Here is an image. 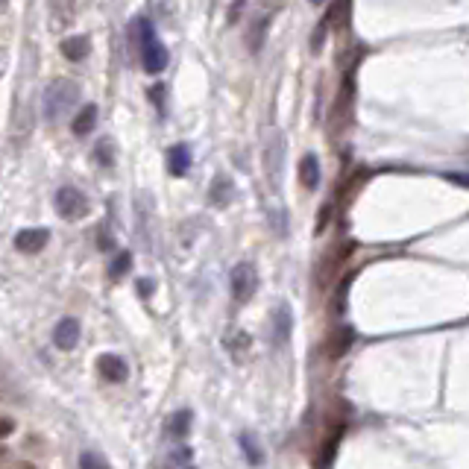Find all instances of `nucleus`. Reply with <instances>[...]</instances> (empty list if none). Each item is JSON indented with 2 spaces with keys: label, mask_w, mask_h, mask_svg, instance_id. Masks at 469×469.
<instances>
[{
  "label": "nucleus",
  "mask_w": 469,
  "mask_h": 469,
  "mask_svg": "<svg viewBox=\"0 0 469 469\" xmlns=\"http://www.w3.org/2000/svg\"><path fill=\"white\" fill-rule=\"evenodd\" d=\"M80 100V85L71 80H53L42 94V112L47 120H59Z\"/></svg>",
  "instance_id": "f257e3e1"
},
{
  "label": "nucleus",
  "mask_w": 469,
  "mask_h": 469,
  "mask_svg": "<svg viewBox=\"0 0 469 469\" xmlns=\"http://www.w3.org/2000/svg\"><path fill=\"white\" fill-rule=\"evenodd\" d=\"M135 35L141 42V62L147 73H162L167 68V47L156 39V30L147 18L135 21Z\"/></svg>",
  "instance_id": "f03ea898"
},
{
  "label": "nucleus",
  "mask_w": 469,
  "mask_h": 469,
  "mask_svg": "<svg viewBox=\"0 0 469 469\" xmlns=\"http://www.w3.org/2000/svg\"><path fill=\"white\" fill-rule=\"evenodd\" d=\"M56 212L65 220H82L85 214H89V200H85V194L80 188L65 185V188L56 191Z\"/></svg>",
  "instance_id": "7ed1b4c3"
},
{
  "label": "nucleus",
  "mask_w": 469,
  "mask_h": 469,
  "mask_svg": "<svg viewBox=\"0 0 469 469\" xmlns=\"http://www.w3.org/2000/svg\"><path fill=\"white\" fill-rule=\"evenodd\" d=\"M229 288H232V296H234V302H250L252 300V293L258 288V273H255V267L250 261H241V264H234L232 270V279H229Z\"/></svg>",
  "instance_id": "20e7f679"
},
{
  "label": "nucleus",
  "mask_w": 469,
  "mask_h": 469,
  "mask_svg": "<svg viewBox=\"0 0 469 469\" xmlns=\"http://www.w3.org/2000/svg\"><path fill=\"white\" fill-rule=\"evenodd\" d=\"M97 373H100L106 381H115V385H120V381H127L129 367H127V361H123L120 355L106 352V355L97 358Z\"/></svg>",
  "instance_id": "39448f33"
},
{
  "label": "nucleus",
  "mask_w": 469,
  "mask_h": 469,
  "mask_svg": "<svg viewBox=\"0 0 469 469\" xmlns=\"http://www.w3.org/2000/svg\"><path fill=\"white\" fill-rule=\"evenodd\" d=\"M80 335H82V329H80V320L65 317V320H59V323H56V329H53V343H56L59 349L71 352V349L80 343Z\"/></svg>",
  "instance_id": "423d86ee"
},
{
  "label": "nucleus",
  "mask_w": 469,
  "mask_h": 469,
  "mask_svg": "<svg viewBox=\"0 0 469 469\" xmlns=\"http://www.w3.org/2000/svg\"><path fill=\"white\" fill-rule=\"evenodd\" d=\"M47 238H50V232L47 229H24V232L15 234V250L27 252V255H35V252H42L47 246Z\"/></svg>",
  "instance_id": "0eeeda50"
},
{
  "label": "nucleus",
  "mask_w": 469,
  "mask_h": 469,
  "mask_svg": "<svg viewBox=\"0 0 469 469\" xmlns=\"http://www.w3.org/2000/svg\"><path fill=\"white\" fill-rule=\"evenodd\" d=\"M167 170L174 176H188L191 170V150L185 144H176L167 150Z\"/></svg>",
  "instance_id": "6e6552de"
},
{
  "label": "nucleus",
  "mask_w": 469,
  "mask_h": 469,
  "mask_svg": "<svg viewBox=\"0 0 469 469\" xmlns=\"http://www.w3.org/2000/svg\"><path fill=\"white\" fill-rule=\"evenodd\" d=\"M291 329H293L291 308H288V305H279V308H276V320H273V340L279 343V347H282V343H288Z\"/></svg>",
  "instance_id": "1a4fd4ad"
},
{
  "label": "nucleus",
  "mask_w": 469,
  "mask_h": 469,
  "mask_svg": "<svg viewBox=\"0 0 469 469\" xmlns=\"http://www.w3.org/2000/svg\"><path fill=\"white\" fill-rule=\"evenodd\" d=\"M62 53L71 62H82L89 56V39H85V35H71V39L62 42Z\"/></svg>",
  "instance_id": "9d476101"
},
{
  "label": "nucleus",
  "mask_w": 469,
  "mask_h": 469,
  "mask_svg": "<svg viewBox=\"0 0 469 469\" xmlns=\"http://www.w3.org/2000/svg\"><path fill=\"white\" fill-rule=\"evenodd\" d=\"M94 123H97V106H94V103H89V106H85L77 118H73L71 129H73V135H89V132L94 129Z\"/></svg>",
  "instance_id": "9b49d317"
},
{
  "label": "nucleus",
  "mask_w": 469,
  "mask_h": 469,
  "mask_svg": "<svg viewBox=\"0 0 469 469\" xmlns=\"http://www.w3.org/2000/svg\"><path fill=\"white\" fill-rule=\"evenodd\" d=\"M300 179L305 188H317L320 185V165H317V156H305L302 165H300Z\"/></svg>",
  "instance_id": "f8f14e48"
},
{
  "label": "nucleus",
  "mask_w": 469,
  "mask_h": 469,
  "mask_svg": "<svg viewBox=\"0 0 469 469\" xmlns=\"http://www.w3.org/2000/svg\"><path fill=\"white\" fill-rule=\"evenodd\" d=\"M349 343H352V329H338L335 335L329 338V355L331 358H338L349 349Z\"/></svg>",
  "instance_id": "ddd939ff"
},
{
  "label": "nucleus",
  "mask_w": 469,
  "mask_h": 469,
  "mask_svg": "<svg viewBox=\"0 0 469 469\" xmlns=\"http://www.w3.org/2000/svg\"><path fill=\"white\" fill-rule=\"evenodd\" d=\"M232 182L226 179V176H217L214 182H212V191H208V196H212V203L214 205H226L229 200H232Z\"/></svg>",
  "instance_id": "4468645a"
},
{
  "label": "nucleus",
  "mask_w": 469,
  "mask_h": 469,
  "mask_svg": "<svg viewBox=\"0 0 469 469\" xmlns=\"http://www.w3.org/2000/svg\"><path fill=\"white\" fill-rule=\"evenodd\" d=\"M241 449H243L246 461H250L252 466H261V463H264V454H261V449H258V443H255L252 434H241Z\"/></svg>",
  "instance_id": "2eb2a0df"
},
{
  "label": "nucleus",
  "mask_w": 469,
  "mask_h": 469,
  "mask_svg": "<svg viewBox=\"0 0 469 469\" xmlns=\"http://www.w3.org/2000/svg\"><path fill=\"white\" fill-rule=\"evenodd\" d=\"M191 431V411H179L170 416V434L174 437H185Z\"/></svg>",
  "instance_id": "dca6fc26"
},
{
  "label": "nucleus",
  "mask_w": 469,
  "mask_h": 469,
  "mask_svg": "<svg viewBox=\"0 0 469 469\" xmlns=\"http://www.w3.org/2000/svg\"><path fill=\"white\" fill-rule=\"evenodd\" d=\"M267 27H270V21H267V18H261V21H255V30L250 33V50H252V53H258V50H261V44H264V33H267Z\"/></svg>",
  "instance_id": "f3484780"
},
{
  "label": "nucleus",
  "mask_w": 469,
  "mask_h": 469,
  "mask_svg": "<svg viewBox=\"0 0 469 469\" xmlns=\"http://www.w3.org/2000/svg\"><path fill=\"white\" fill-rule=\"evenodd\" d=\"M129 264H132V255H129V252H120V255L115 258L112 270H109V276H112V279H120V276L129 270Z\"/></svg>",
  "instance_id": "a211bd4d"
},
{
  "label": "nucleus",
  "mask_w": 469,
  "mask_h": 469,
  "mask_svg": "<svg viewBox=\"0 0 469 469\" xmlns=\"http://www.w3.org/2000/svg\"><path fill=\"white\" fill-rule=\"evenodd\" d=\"M80 463H82V469H109V463H106L97 452H82Z\"/></svg>",
  "instance_id": "6ab92c4d"
},
{
  "label": "nucleus",
  "mask_w": 469,
  "mask_h": 469,
  "mask_svg": "<svg viewBox=\"0 0 469 469\" xmlns=\"http://www.w3.org/2000/svg\"><path fill=\"white\" fill-rule=\"evenodd\" d=\"M97 158H100V162L109 167L112 165V156H109V138H103L100 144H97Z\"/></svg>",
  "instance_id": "aec40b11"
},
{
  "label": "nucleus",
  "mask_w": 469,
  "mask_h": 469,
  "mask_svg": "<svg viewBox=\"0 0 469 469\" xmlns=\"http://www.w3.org/2000/svg\"><path fill=\"white\" fill-rule=\"evenodd\" d=\"M12 431H15V423H12L9 416H0V440H3V437H9Z\"/></svg>",
  "instance_id": "412c9836"
},
{
  "label": "nucleus",
  "mask_w": 469,
  "mask_h": 469,
  "mask_svg": "<svg viewBox=\"0 0 469 469\" xmlns=\"http://www.w3.org/2000/svg\"><path fill=\"white\" fill-rule=\"evenodd\" d=\"M6 62H9V53L3 50V47H0V73L6 71Z\"/></svg>",
  "instance_id": "4be33fe9"
},
{
  "label": "nucleus",
  "mask_w": 469,
  "mask_h": 469,
  "mask_svg": "<svg viewBox=\"0 0 469 469\" xmlns=\"http://www.w3.org/2000/svg\"><path fill=\"white\" fill-rule=\"evenodd\" d=\"M141 293H144V296L150 293V279H141Z\"/></svg>",
  "instance_id": "5701e85b"
},
{
  "label": "nucleus",
  "mask_w": 469,
  "mask_h": 469,
  "mask_svg": "<svg viewBox=\"0 0 469 469\" xmlns=\"http://www.w3.org/2000/svg\"><path fill=\"white\" fill-rule=\"evenodd\" d=\"M12 469H35V466H33V463H27V461H21V463H15Z\"/></svg>",
  "instance_id": "b1692460"
},
{
  "label": "nucleus",
  "mask_w": 469,
  "mask_h": 469,
  "mask_svg": "<svg viewBox=\"0 0 469 469\" xmlns=\"http://www.w3.org/2000/svg\"><path fill=\"white\" fill-rule=\"evenodd\" d=\"M3 454H6V449H3V446H0V458H3Z\"/></svg>",
  "instance_id": "393cba45"
},
{
  "label": "nucleus",
  "mask_w": 469,
  "mask_h": 469,
  "mask_svg": "<svg viewBox=\"0 0 469 469\" xmlns=\"http://www.w3.org/2000/svg\"><path fill=\"white\" fill-rule=\"evenodd\" d=\"M182 469H194V466H182Z\"/></svg>",
  "instance_id": "a878e982"
}]
</instances>
